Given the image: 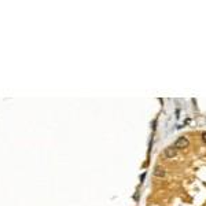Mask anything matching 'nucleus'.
Listing matches in <instances>:
<instances>
[{"instance_id": "nucleus-2", "label": "nucleus", "mask_w": 206, "mask_h": 206, "mask_svg": "<svg viewBox=\"0 0 206 206\" xmlns=\"http://www.w3.org/2000/svg\"><path fill=\"white\" fill-rule=\"evenodd\" d=\"M176 155V148L175 147H168L165 148V157L166 158H172Z\"/></svg>"}, {"instance_id": "nucleus-4", "label": "nucleus", "mask_w": 206, "mask_h": 206, "mask_svg": "<svg viewBox=\"0 0 206 206\" xmlns=\"http://www.w3.org/2000/svg\"><path fill=\"white\" fill-rule=\"evenodd\" d=\"M202 139H203V142H206V132H203V133H202Z\"/></svg>"}, {"instance_id": "nucleus-3", "label": "nucleus", "mask_w": 206, "mask_h": 206, "mask_svg": "<svg viewBox=\"0 0 206 206\" xmlns=\"http://www.w3.org/2000/svg\"><path fill=\"white\" fill-rule=\"evenodd\" d=\"M154 175L158 176V177H162V176L165 175V172H164L161 168H155V169H154Z\"/></svg>"}, {"instance_id": "nucleus-1", "label": "nucleus", "mask_w": 206, "mask_h": 206, "mask_svg": "<svg viewBox=\"0 0 206 206\" xmlns=\"http://www.w3.org/2000/svg\"><path fill=\"white\" fill-rule=\"evenodd\" d=\"M187 146H188V139L184 138V136H181V138H179V139L175 142V146H173V147L175 148H186Z\"/></svg>"}]
</instances>
